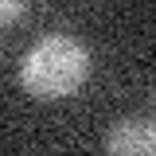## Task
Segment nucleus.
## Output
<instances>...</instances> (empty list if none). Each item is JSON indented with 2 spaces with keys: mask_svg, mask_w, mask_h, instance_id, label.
Masks as SVG:
<instances>
[{
  "mask_svg": "<svg viewBox=\"0 0 156 156\" xmlns=\"http://www.w3.org/2000/svg\"><path fill=\"white\" fill-rule=\"evenodd\" d=\"M90 74V51L74 35H47L23 55L20 86L39 101H58L74 94Z\"/></svg>",
  "mask_w": 156,
  "mask_h": 156,
  "instance_id": "1",
  "label": "nucleus"
},
{
  "mask_svg": "<svg viewBox=\"0 0 156 156\" xmlns=\"http://www.w3.org/2000/svg\"><path fill=\"white\" fill-rule=\"evenodd\" d=\"M101 144L113 156H152L156 152V129L148 117H125L105 133Z\"/></svg>",
  "mask_w": 156,
  "mask_h": 156,
  "instance_id": "2",
  "label": "nucleus"
},
{
  "mask_svg": "<svg viewBox=\"0 0 156 156\" xmlns=\"http://www.w3.org/2000/svg\"><path fill=\"white\" fill-rule=\"evenodd\" d=\"M23 12H27V0H0V27L4 23H16Z\"/></svg>",
  "mask_w": 156,
  "mask_h": 156,
  "instance_id": "3",
  "label": "nucleus"
}]
</instances>
